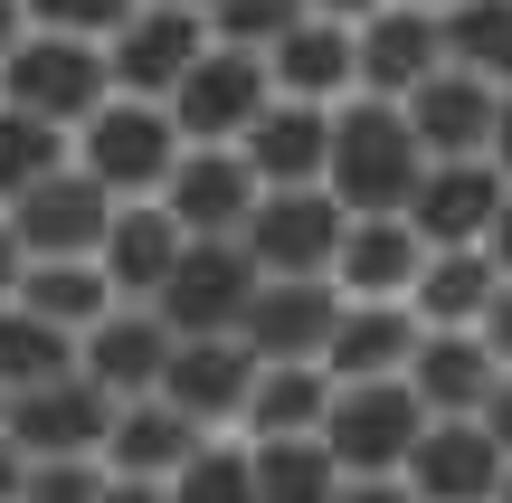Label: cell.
I'll list each match as a JSON object with an SVG mask.
<instances>
[{
  "label": "cell",
  "instance_id": "277c9868",
  "mask_svg": "<svg viewBox=\"0 0 512 503\" xmlns=\"http://www.w3.org/2000/svg\"><path fill=\"white\" fill-rule=\"evenodd\" d=\"M427 428V409L408 399V380H332V399H323V456L342 475H399V456H408V437Z\"/></svg>",
  "mask_w": 512,
  "mask_h": 503
},
{
  "label": "cell",
  "instance_id": "b9f144b4",
  "mask_svg": "<svg viewBox=\"0 0 512 503\" xmlns=\"http://www.w3.org/2000/svg\"><path fill=\"white\" fill-rule=\"evenodd\" d=\"M10 494H19V447L0 437V503H10Z\"/></svg>",
  "mask_w": 512,
  "mask_h": 503
},
{
  "label": "cell",
  "instance_id": "5b68a950",
  "mask_svg": "<svg viewBox=\"0 0 512 503\" xmlns=\"http://www.w3.org/2000/svg\"><path fill=\"white\" fill-rule=\"evenodd\" d=\"M266 95H275V86H266V57L219 48V38H209V48L162 86V114H171L181 143H238L256 114H266Z\"/></svg>",
  "mask_w": 512,
  "mask_h": 503
},
{
  "label": "cell",
  "instance_id": "52a82bcc",
  "mask_svg": "<svg viewBox=\"0 0 512 503\" xmlns=\"http://www.w3.org/2000/svg\"><path fill=\"white\" fill-rule=\"evenodd\" d=\"M238 247L256 276H332V247H342V200L323 181L304 190H256V209L238 219Z\"/></svg>",
  "mask_w": 512,
  "mask_h": 503
},
{
  "label": "cell",
  "instance_id": "e0dca14e",
  "mask_svg": "<svg viewBox=\"0 0 512 503\" xmlns=\"http://www.w3.org/2000/svg\"><path fill=\"white\" fill-rule=\"evenodd\" d=\"M247 380H256V361H247L238 333H171V361H162L152 390H162L190 428H228L238 399H247Z\"/></svg>",
  "mask_w": 512,
  "mask_h": 503
},
{
  "label": "cell",
  "instance_id": "8fae6325",
  "mask_svg": "<svg viewBox=\"0 0 512 503\" xmlns=\"http://www.w3.org/2000/svg\"><path fill=\"white\" fill-rule=\"evenodd\" d=\"M399 380L427 418H484V428H503V352L484 333H418Z\"/></svg>",
  "mask_w": 512,
  "mask_h": 503
},
{
  "label": "cell",
  "instance_id": "9c48e42d",
  "mask_svg": "<svg viewBox=\"0 0 512 503\" xmlns=\"http://www.w3.org/2000/svg\"><path fill=\"white\" fill-rule=\"evenodd\" d=\"M399 485L418 503H503V428H484V418H427L399 456Z\"/></svg>",
  "mask_w": 512,
  "mask_h": 503
},
{
  "label": "cell",
  "instance_id": "74e56055",
  "mask_svg": "<svg viewBox=\"0 0 512 503\" xmlns=\"http://www.w3.org/2000/svg\"><path fill=\"white\" fill-rule=\"evenodd\" d=\"M95 503H162V485H152V475H105Z\"/></svg>",
  "mask_w": 512,
  "mask_h": 503
},
{
  "label": "cell",
  "instance_id": "d4e9b609",
  "mask_svg": "<svg viewBox=\"0 0 512 503\" xmlns=\"http://www.w3.org/2000/svg\"><path fill=\"white\" fill-rule=\"evenodd\" d=\"M266 86L294 95V105H342V95H351V29L304 10V19L266 48Z\"/></svg>",
  "mask_w": 512,
  "mask_h": 503
},
{
  "label": "cell",
  "instance_id": "4fadbf2b",
  "mask_svg": "<svg viewBox=\"0 0 512 503\" xmlns=\"http://www.w3.org/2000/svg\"><path fill=\"white\" fill-rule=\"evenodd\" d=\"M247 285H256V266L238 238H181L171 276L152 285V314H162V333H228Z\"/></svg>",
  "mask_w": 512,
  "mask_h": 503
},
{
  "label": "cell",
  "instance_id": "2e32d148",
  "mask_svg": "<svg viewBox=\"0 0 512 503\" xmlns=\"http://www.w3.org/2000/svg\"><path fill=\"white\" fill-rule=\"evenodd\" d=\"M437 10L418 0H380L370 19H351V95H389L399 105L418 76H437Z\"/></svg>",
  "mask_w": 512,
  "mask_h": 503
},
{
  "label": "cell",
  "instance_id": "1f68e13d",
  "mask_svg": "<svg viewBox=\"0 0 512 503\" xmlns=\"http://www.w3.org/2000/svg\"><path fill=\"white\" fill-rule=\"evenodd\" d=\"M48 171H67V133L19 114V105H0V209H10L19 190H38Z\"/></svg>",
  "mask_w": 512,
  "mask_h": 503
},
{
  "label": "cell",
  "instance_id": "60d3db41",
  "mask_svg": "<svg viewBox=\"0 0 512 503\" xmlns=\"http://www.w3.org/2000/svg\"><path fill=\"white\" fill-rule=\"evenodd\" d=\"M10 285H19V247H10V228H0V304H10Z\"/></svg>",
  "mask_w": 512,
  "mask_h": 503
},
{
  "label": "cell",
  "instance_id": "4316f807",
  "mask_svg": "<svg viewBox=\"0 0 512 503\" xmlns=\"http://www.w3.org/2000/svg\"><path fill=\"white\" fill-rule=\"evenodd\" d=\"M323 399H332L323 361H256V380L238 399V428L247 437H313L323 428Z\"/></svg>",
  "mask_w": 512,
  "mask_h": 503
},
{
  "label": "cell",
  "instance_id": "44dd1931",
  "mask_svg": "<svg viewBox=\"0 0 512 503\" xmlns=\"http://www.w3.org/2000/svg\"><path fill=\"white\" fill-rule=\"evenodd\" d=\"M323 143H332V105L266 95V114L238 133V162L256 171V190H304V181H323Z\"/></svg>",
  "mask_w": 512,
  "mask_h": 503
},
{
  "label": "cell",
  "instance_id": "484cf974",
  "mask_svg": "<svg viewBox=\"0 0 512 503\" xmlns=\"http://www.w3.org/2000/svg\"><path fill=\"white\" fill-rule=\"evenodd\" d=\"M408 352H418V314L408 304H351L342 295V323L323 342V380H399Z\"/></svg>",
  "mask_w": 512,
  "mask_h": 503
},
{
  "label": "cell",
  "instance_id": "30bf717a",
  "mask_svg": "<svg viewBox=\"0 0 512 503\" xmlns=\"http://www.w3.org/2000/svg\"><path fill=\"white\" fill-rule=\"evenodd\" d=\"M105 418H114V390H95L86 371L29 380V390L0 399V437L19 456H95L105 447Z\"/></svg>",
  "mask_w": 512,
  "mask_h": 503
},
{
  "label": "cell",
  "instance_id": "d6986e66",
  "mask_svg": "<svg viewBox=\"0 0 512 503\" xmlns=\"http://www.w3.org/2000/svg\"><path fill=\"white\" fill-rule=\"evenodd\" d=\"M494 304H503V257L494 247H427L418 276H408L418 333H475Z\"/></svg>",
  "mask_w": 512,
  "mask_h": 503
},
{
  "label": "cell",
  "instance_id": "8d00e7d4",
  "mask_svg": "<svg viewBox=\"0 0 512 503\" xmlns=\"http://www.w3.org/2000/svg\"><path fill=\"white\" fill-rule=\"evenodd\" d=\"M332 503H418V494H408L399 475H342V494H332Z\"/></svg>",
  "mask_w": 512,
  "mask_h": 503
},
{
  "label": "cell",
  "instance_id": "f35d334b",
  "mask_svg": "<svg viewBox=\"0 0 512 503\" xmlns=\"http://www.w3.org/2000/svg\"><path fill=\"white\" fill-rule=\"evenodd\" d=\"M304 10H313V19H342V29H351V19H370L380 0H304Z\"/></svg>",
  "mask_w": 512,
  "mask_h": 503
},
{
  "label": "cell",
  "instance_id": "7a4b0ae2",
  "mask_svg": "<svg viewBox=\"0 0 512 503\" xmlns=\"http://www.w3.org/2000/svg\"><path fill=\"white\" fill-rule=\"evenodd\" d=\"M171 152H181V133H171V114L152 105V95H105V105L67 133V162L86 171L105 200H152Z\"/></svg>",
  "mask_w": 512,
  "mask_h": 503
},
{
  "label": "cell",
  "instance_id": "836d02e7",
  "mask_svg": "<svg viewBox=\"0 0 512 503\" xmlns=\"http://www.w3.org/2000/svg\"><path fill=\"white\" fill-rule=\"evenodd\" d=\"M304 19V0H209L200 10V29L219 38V48H247V57H266L275 38Z\"/></svg>",
  "mask_w": 512,
  "mask_h": 503
},
{
  "label": "cell",
  "instance_id": "e575fe53",
  "mask_svg": "<svg viewBox=\"0 0 512 503\" xmlns=\"http://www.w3.org/2000/svg\"><path fill=\"white\" fill-rule=\"evenodd\" d=\"M105 466L95 456H19V494L10 503H95Z\"/></svg>",
  "mask_w": 512,
  "mask_h": 503
},
{
  "label": "cell",
  "instance_id": "83f0119b",
  "mask_svg": "<svg viewBox=\"0 0 512 503\" xmlns=\"http://www.w3.org/2000/svg\"><path fill=\"white\" fill-rule=\"evenodd\" d=\"M10 304L48 314L57 333H86V323L114 304V285H105V266H95V257H19V285H10Z\"/></svg>",
  "mask_w": 512,
  "mask_h": 503
},
{
  "label": "cell",
  "instance_id": "6da1fadb",
  "mask_svg": "<svg viewBox=\"0 0 512 503\" xmlns=\"http://www.w3.org/2000/svg\"><path fill=\"white\" fill-rule=\"evenodd\" d=\"M418 171H427V152H418V133H408V114L389 105V95H342V105H332L323 190L342 200V219H389V209H408Z\"/></svg>",
  "mask_w": 512,
  "mask_h": 503
},
{
  "label": "cell",
  "instance_id": "cb8c5ba5",
  "mask_svg": "<svg viewBox=\"0 0 512 503\" xmlns=\"http://www.w3.org/2000/svg\"><path fill=\"white\" fill-rule=\"evenodd\" d=\"M171 257H181V228L162 219V200H114L105 238H95V266H105L114 304H152V285L171 276Z\"/></svg>",
  "mask_w": 512,
  "mask_h": 503
},
{
  "label": "cell",
  "instance_id": "9a60e30c",
  "mask_svg": "<svg viewBox=\"0 0 512 503\" xmlns=\"http://www.w3.org/2000/svg\"><path fill=\"white\" fill-rule=\"evenodd\" d=\"M105 219H114V200L86 181V171H48L38 190H19L10 209H0V228H10V247L19 257H95V238H105Z\"/></svg>",
  "mask_w": 512,
  "mask_h": 503
},
{
  "label": "cell",
  "instance_id": "ac0fdd59",
  "mask_svg": "<svg viewBox=\"0 0 512 503\" xmlns=\"http://www.w3.org/2000/svg\"><path fill=\"white\" fill-rule=\"evenodd\" d=\"M209 48V29H200V10H171V0H143V10L124 19V29L105 38V76H114V95H152L162 105V86L190 67V57Z\"/></svg>",
  "mask_w": 512,
  "mask_h": 503
},
{
  "label": "cell",
  "instance_id": "5bb4252c",
  "mask_svg": "<svg viewBox=\"0 0 512 503\" xmlns=\"http://www.w3.org/2000/svg\"><path fill=\"white\" fill-rule=\"evenodd\" d=\"M427 247H494L503 228V162H427L399 209Z\"/></svg>",
  "mask_w": 512,
  "mask_h": 503
},
{
  "label": "cell",
  "instance_id": "7402d4cb",
  "mask_svg": "<svg viewBox=\"0 0 512 503\" xmlns=\"http://www.w3.org/2000/svg\"><path fill=\"white\" fill-rule=\"evenodd\" d=\"M427 238L389 209V219H342V247H332V285L351 304H408V276H418Z\"/></svg>",
  "mask_w": 512,
  "mask_h": 503
},
{
  "label": "cell",
  "instance_id": "7bdbcfd3",
  "mask_svg": "<svg viewBox=\"0 0 512 503\" xmlns=\"http://www.w3.org/2000/svg\"><path fill=\"white\" fill-rule=\"evenodd\" d=\"M171 10H209V0H171Z\"/></svg>",
  "mask_w": 512,
  "mask_h": 503
},
{
  "label": "cell",
  "instance_id": "d590c367",
  "mask_svg": "<svg viewBox=\"0 0 512 503\" xmlns=\"http://www.w3.org/2000/svg\"><path fill=\"white\" fill-rule=\"evenodd\" d=\"M19 10H29V29H57V38H95V48H105V38L124 29V19L143 10V0H19Z\"/></svg>",
  "mask_w": 512,
  "mask_h": 503
},
{
  "label": "cell",
  "instance_id": "f1b7e54d",
  "mask_svg": "<svg viewBox=\"0 0 512 503\" xmlns=\"http://www.w3.org/2000/svg\"><path fill=\"white\" fill-rule=\"evenodd\" d=\"M247 485L256 503H332L342 466L323 456V437H247Z\"/></svg>",
  "mask_w": 512,
  "mask_h": 503
},
{
  "label": "cell",
  "instance_id": "d6a6232c",
  "mask_svg": "<svg viewBox=\"0 0 512 503\" xmlns=\"http://www.w3.org/2000/svg\"><path fill=\"white\" fill-rule=\"evenodd\" d=\"M162 503H256V485H247V447L200 437V447L162 475Z\"/></svg>",
  "mask_w": 512,
  "mask_h": 503
},
{
  "label": "cell",
  "instance_id": "4dcf8cb0",
  "mask_svg": "<svg viewBox=\"0 0 512 503\" xmlns=\"http://www.w3.org/2000/svg\"><path fill=\"white\" fill-rule=\"evenodd\" d=\"M57 371H76V333H57L29 304H0V399L29 390V380H57Z\"/></svg>",
  "mask_w": 512,
  "mask_h": 503
},
{
  "label": "cell",
  "instance_id": "3957f363",
  "mask_svg": "<svg viewBox=\"0 0 512 503\" xmlns=\"http://www.w3.org/2000/svg\"><path fill=\"white\" fill-rule=\"evenodd\" d=\"M105 95H114V76H105V48H95V38L29 29L10 57H0V105L38 114V124H57V133H76Z\"/></svg>",
  "mask_w": 512,
  "mask_h": 503
},
{
  "label": "cell",
  "instance_id": "ab89813d",
  "mask_svg": "<svg viewBox=\"0 0 512 503\" xmlns=\"http://www.w3.org/2000/svg\"><path fill=\"white\" fill-rule=\"evenodd\" d=\"M19 38H29V10H19V0H0V57H10Z\"/></svg>",
  "mask_w": 512,
  "mask_h": 503
},
{
  "label": "cell",
  "instance_id": "603a6c76",
  "mask_svg": "<svg viewBox=\"0 0 512 503\" xmlns=\"http://www.w3.org/2000/svg\"><path fill=\"white\" fill-rule=\"evenodd\" d=\"M209 428H190L181 409H171L162 390H143V399H114V418H105V447H95V466L105 475H152L162 485L171 466H181L190 447H200Z\"/></svg>",
  "mask_w": 512,
  "mask_h": 503
},
{
  "label": "cell",
  "instance_id": "ffe728a7",
  "mask_svg": "<svg viewBox=\"0 0 512 503\" xmlns=\"http://www.w3.org/2000/svg\"><path fill=\"white\" fill-rule=\"evenodd\" d=\"M162 361H171V333H162L152 304H105V314L76 333V371H86L95 390H114V399H143L152 380H162Z\"/></svg>",
  "mask_w": 512,
  "mask_h": 503
},
{
  "label": "cell",
  "instance_id": "ba28073f",
  "mask_svg": "<svg viewBox=\"0 0 512 503\" xmlns=\"http://www.w3.org/2000/svg\"><path fill=\"white\" fill-rule=\"evenodd\" d=\"M332 323H342V285L332 276H256L228 333L247 342V361H323Z\"/></svg>",
  "mask_w": 512,
  "mask_h": 503
},
{
  "label": "cell",
  "instance_id": "ee69618b",
  "mask_svg": "<svg viewBox=\"0 0 512 503\" xmlns=\"http://www.w3.org/2000/svg\"><path fill=\"white\" fill-rule=\"evenodd\" d=\"M418 10H446V0H418Z\"/></svg>",
  "mask_w": 512,
  "mask_h": 503
},
{
  "label": "cell",
  "instance_id": "f546056e",
  "mask_svg": "<svg viewBox=\"0 0 512 503\" xmlns=\"http://www.w3.org/2000/svg\"><path fill=\"white\" fill-rule=\"evenodd\" d=\"M437 57L465 76H503L512 67V0H446L437 10Z\"/></svg>",
  "mask_w": 512,
  "mask_h": 503
},
{
  "label": "cell",
  "instance_id": "7c38bea8",
  "mask_svg": "<svg viewBox=\"0 0 512 503\" xmlns=\"http://www.w3.org/2000/svg\"><path fill=\"white\" fill-rule=\"evenodd\" d=\"M152 200L181 238H238V219L256 209V171L238 162V143H181Z\"/></svg>",
  "mask_w": 512,
  "mask_h": 503
},
{
  "label": "cell",
  "instance_id": "8992f818",
  "mask_svg": "<svg viewBox=\"0 0 512 503\" xmlns=\"http://www.w3.org/2000/svg\"><path fill=\"white\" fill-rule=\"evenodd\" d=\"M408 133H418L427 162H494L503 152V76H465V67H437L399 95Z\"/></svg>",
  "mask_w": 512,
  "mask_h": 503
}]
</instances>
